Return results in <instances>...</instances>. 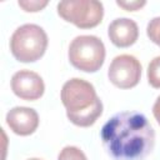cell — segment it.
Instances as JSON below:
<instances>
[{
    "label": "cell",
    "instance_id": "obj_1",
    "mask_svg": "<svg viewBox=\"0 0 160 160\" xmlns=\"http://www.w3.org/2000/svg\"><path fill=\"white\" fill-rule=\"evenodd\" d=\"M106 152L114 160H144L154 149L155 131L145 115L122 111L110 118L100 132Z\"/></svg>",
    "mask_w": 160,
    "mask_h": 160
},
{
    "label": "cell",
    "instance_id": "obj_13",
    "mask_svg": "<svg viewBox=\"0 0 160 160\" xmlns=\"http://www.w3.org/2000/svg\"><path fill=\"white\" fill-rule=\"evenodd\" d=\"M18 4L20 8H22L28 12H36V11L42 10L48 5V1L46 0H44V1H40V0H19Z\"/></svg>",
    "mask_w": 160,
    "mask_h": 160
},
{
    "label": "cell",
    "instance_id": "obj_12",
    "mask_svg": "<svg viewBox=\"0 0 160 160\" xmlns=\"http://www.w3.org/2000/svg\"><path fill=\"white\" fill-rule=\"evenodd\" d=\"M146 34L154 44L160 46V18H154L150 20L146 28Z\"/></svg>",
    "mask_w": 160,
    "mask_h": 160
},
{
    "label": "cell",
    "instance_id": "obj_14",
    "mask_svg": "<svg viewBox=\"0 0 160 160\" xmlns=\"http://www.w3.org/2000/svg\"><path fill=\"white\" fill-rule=\"evenodd\" d=\"M145 4H146V1H138V0H135V1H120V0H118L116 1L118 6L128 10V11H136V10L141 9Z\"/></svg>",
    "mask_w": 160,
    "mask_h": 160
},
{
    "label": "cell",
    "instance_id": "obj_8",
    "mask_svg": "<svg viewBox=\"0 0 160 160\" xmlns=\"http://www.w3.org/2000/svg\"><path fill=\"white\" fill-rule=\"evenodd\" d=\"M6 124L12 132L20 136H28L35 132L39 126L38 112L26 106H15L6 114Z\"/></svg>",
    "mask_w": 160,
    "mask_h": 160
},
{
    "label": "cell",
    "instance_id": "obj_4",
    "mask_svg": "<svg viewBox=\"0 0 160 160\" xmlns=\"http://www.w3.org/2000/svg\"><path fill=\"white\" fill-rule=\"evenodd\" d=\"M69 60L74 68L85 72L98 71L105 60V45L94 35L76 36L69 46Z\"/></svg>",
    "mask_w": 160,
    "mask_h": 160
},
{
    "label": "cell",
    "instance_id": "obj_6",
    "mask_svg": "<svg viewBox=\"0 0 160 160\" xmlns=\"http://www.w3.org/2000/svg\"><path fill=\"white\" fill-rule=\"evenodd\" d=\"M109 80L120 89H131L136 86L141 78V64L129 54L114 58L108 71Z\"/></svg>",
    "mask_w": 160,
    "mask_h": 160
},
{
    "label": "cell",
    "instance_id": "obj_15",
    "mask_svg": "<svg viewBox=\"0 0 160 160\" xmlns=\"http://www.w3.org/2000/svg\"><path fill=\"white\" fill-rule=\"evenodd\" d=\"M152 114H154V118L156 119V121L160 124V96L156 99V101L152 106Z\"/></svg>",
    "mask_w": 160,
    "mask_h": 160
},
{
    "label": "cell",
    "instance_id": "obj_7",
    "mask_svg": "<svg viewBox=\"0 0 160 160\" xmlns=\"http://www.w3.org/2000/svg\"><path fill=\"white\" fill-rule=\"evenodd\" d=\"M11 90L18 98L34 101L42 96L45 85L39 74L30 70H20L11 78Z\"/></svg>",
    "mask_w": 160,
    "mask_h": 160
},
{
    "label": "cell",
    "instance_id": "obj_5",
    "mask_svg": "<svg viewBox=\"0 0 160 160\" xmlns=\"http://www.w3.org/2000/svg\"><path fill=\"white\" fill-rule=\"evenodd\" d=\"M58 14L80 29H91L101 22L104 6L96 0H68L58 4Z\"/></svg>",
    "mask_w": 160,
    "mask_h": 160
},
{
    "label": "cell",
    "instance_id": "obj_2",
    "mask_svg": "<svg viewBox=\"0 0 160 160\" xmlns=\"http://www.w3.org/2000/svg\"><path fill=\"white\" fill-rule=\"evenodd\" d=\"M60 98L68 119L76 126H91L102 114V102L92 84L86 80L79 78L68 80L61 88Z\"/></svg>",
    "mask_w": 160,
    "mask_h": 160
},
{
    "label": "cell",
    "instance_id": "obj_11",
    "mask_svg": "<svg viewBox=\"0 0 160 160\" xmlns=\"http://www.w3.org/2000/svg\"><path fill=\"white\" fill-rule=\"evenodd\" d=\"M58 160H88L86 155L82 152V150H80L76 146H65L59 156Z\"/></svg>",
    "mask_w": 160,
    "mask_h": 160
},
{
    "label": "cell",
    "instance_id": "obj_16",
    "mask_svg": "<svg viewBox=\"0 0 160 160\" xmlns=\"http://www.w3.org/2000/svg\"><path fill=\"white\" fill-rule=\"evenodd\" d=\"M28 160H41V159H38V158H32V159H28Z\"/></svg>",
    "mask_w": 160,
    "mask_h": 160
},
{
    "label": "cell",
    "instance_id": "obj_9",
    "mask_svg": "<svg viewBox=\"0 0 160 160\" xmlns=\"http://www.w3.org/2000/svg\"><path fill=\"white\" fill-rule=\"evenodd\" d=\"M110 41L118 48H129L136 42L139 38V28L136 22L128 18H119L111 21L108 28Z\"/></svg>",
    "mask_w": 160,
    "mask_h": 160
},
{
    "label": "cell",
    "instance_id": "obj_3",
    "mask_svg": "<svg viewBox=\"0 0 160 160\" xmlns=\"http://www.w3.org/2000/svg\"><path fill=\"white\" fill-rule=\"evenodd\" d=\"M48 35L45 30L35 24L19 26L11 35L10 51L20 62H34L46 51Z\"/></svg>",
    "mask_w": 160,
    "mask_h": 160
},
{
    "label": "cell",
    "instance_id": "obj_10",
    "mask_svg": "<svg viewBox=\"0 0 160 160\" xmlns=\"http://www.w3.org/2000/svg\"><path fill=\"white\" fill-rule=\"evenodd\" d=\"M148 81L152 88L160 89V56L150 61L148 66Z\"/></svg>",
    "mask_w": 160,
    "mask_h": 160
}]
</instances>
